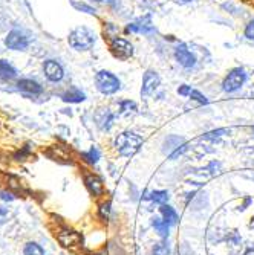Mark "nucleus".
Masks as SVG:
<instances>
[{
	"mask_svg": "<svg viewBox=\"0 0 254 255\" xmlns=\"http://www.w3.org/2000/svg\"><path fill=\"white\" fill-rule=\"evenodd\" d=\"M15 69L6 61V60H0V78L3 80H12L15 78Z\"/></svg>",
	"mask_w": 254,
	"mask_h": 255,
	"instance_id": "obj_19",
	"label": "nucleus"
},
{
	"mask_svg": "<svg viewBox=\"0 0 254 255\" xmlns=\"http://www.w3.org/2000/svg\"><path fill=\"white\" fill-rule=\"evenodd\" d=\"M109 213H110V203L109 202H106V203H103L101 206H100V216L103 217V219H109Z\"/></svg>",
	"mask_w": 254,
	"mask_h": 255,
	"instance_id": "obj_27",
	"label": "nucleus"
},
{
	"mask_svg": "<svg viewBox=\"0 0 254 255\" xmlns=\"http://www.w3.org/2000/svg\"><path fill=\"white\" fill-rule=\"evenodd\" d=\"M95 43V34L86 26H80L69 34V44L77 51H87Z\"/></svg>",
	"mask_w": 254,
	"mask_h": 255,
	"instance_id": "obj_2",
	"label": "nucleus"
},
{
	"mask_svg": "<svg viewBox=\"0 0 254 255\" xmlns=\"http://www.w3.org/2000/svg\"><path fill=\"white\" fill-rule=\"evenodd\" d=\"M190 98H193L195 101H198L199 104H209V100H207L199 90H192V94H190Z\"/></svg>",
	"mask_w": 254,
	"mask_h": 255,
	"instance_id": "obj_26",
	"label": "nucleus"
},
{
	"mask_svg": "<svg viewBox=\"0 0 254 255\" xmlns=\"http://www.w3.org/2000/svg\"><path fill=\"white\" fill-rule=\"evenodd\" d=\"M5 44L8 46L9 49L14 51H21L28 48V38L23 35L20 31H11L5 40Z\"/></svg>",
	"mask_w": 254,
	"mask_h": 255,
	"instance_id": "obj_10",
	"label": "nucleus"
},
{
	"mask_svg": "<svg viewBox=\"0 0 254 255\" xmlns=\"http://www.w3.org/2000/svg\"><path fill=\"white\" fill-rule=\"evenodd\" d=\"M97 2H101V0H97Z\"/></svg>",
	"mask_w": 254,
	"mask_h": 255,
	"instance_id": "obj_35",
	"label": "nucleus"
},
{
	"mask_svg": "<svg viewBox=\"0 0 254 255\" xmlns=\"http://www.w3.org/2000/svg\"><path fill=\"white\" fill-rule=\"evenodd\" d=\"M141 145H143V137L138 136L136 133H132V131H124V133L118 134V137L115 139V147H117L118 153L126 157L133 156L138 150H140Z\"/></svg>",
	"mask_w": 254,
	"mask_h": 255,
	"instance_id": "obj_1",
	"label": "nucleus"
},
{
	"mask_svg": "<svg viewBox=\"0 0 254 255\" xmlns=\"http://www.w3.org/2000/svg\"><path fill=\"white\" fill-rule=\"evenodd\" d=\"M186 150H187V144H184L182 137H179V136H169L164 141L163 151L166 154H169L170 159H176L178 156H181Z\"/></svg>",
	"mask_w": 254,
	"mask_h": 255,
	"instance_id": "obj_6",
	"label": "nucleus"
},
{
	"mask_svg": "<svg viewBox=\"0 0 254 255\" xmlns=\"http://www.w3.org/2000/svg\"><path fill=\"white\" fill-rule=\"evenodd\" d=\"M152 226L155 228V231L158 233L159 237L163 239H167L169 237V229H170V225L161 217H153L152 219Z\"/></svg>",
	"mask_w": 254,
	"mask_h": 255,
	"instance_id": "obj_16",
	"label": "nucleus"
},
{
	"mask_svg": "<svg viewBox=\"0 0 254 255\" xmlns=\"http://www.w3.org/2000/svg\"><path fill=\"white\" fill-rule=\"evenodd\" d=\"M253 136H254V127H253Z\"/></svg>",
	"mask_w": 254,
	"mask_h": 255,
	"instance_id": "obj_34",
	"label": "nucleus"
},
{
	"mask_svg": "<svg viewBox=\"0 0 254 255\" xmlns=\"http://www.w3.org/2000/svg\"><path fill=\"white\" fill-rule=\"evenodd\" d=\"M181 2H192V0H181Z\"/></svg>",
	"mask_w": 254,
	"mask_h": 255,
	"instance_id": "obj_33",
	"label": "nucleus"
},
{
	"mask_svg": "<svg viewBox=\"0 0 254 255\" xmlns=\"http://www.w3.org/2000/svg\"><path fill=\"white\" fill-rule=\"evenodd\" d=\"M150 255H170V246L167 243H158L153 246Z\"/></svg>",
	"mask_w": 254,
	"mask_h": 255,
	"instance_id": "obj_22",
	"label": "nucleus"
},
{
	"mask_svg": "<svg viewBox=\"0 0 254 255\" xmlns=\"http://www.w3.org/2000/svg\"><path fill=\"white\" fill-rule=\"evenodd\" d=\"M110 51L120 60H129L133 55V46L121 37H115L110 40Z\"/></svg>",
	"mask_w": 254,
	"mask_h": 255,
	"instance_id": "obj_5",
	"label": "nucleus"
},
{
	"mask_svg": "<svg viewBox=\"0 0 254 255\" xmlns=\"http://www.w3.org/2000/svg\"><path fill=\"white\" fill-rule=\"evenodd\" d=\"M97 124L101 130H109L110 126H112V121H113V115L110 113L109 109H103L97 113Z\"/></svg>",
	"mask_w": 254,
	"mask_h": 255,
	"instance_id": "obj_15",
	"label": "nucleus"
},
{
	"mask_svg": "<svg viewBox=\"0 0 254 255\" xmlns=\"http://www.w3.org/2000/svg\"><path fill=\"white\" fill-rule=\"evenodd\" d=\"M6 216H8V211L5 210V208H0V225L6 220Z\"/></svg>",
	"mask_w": 254,
	"mask_h": 255,
	"instance_id": "obj_30",
	"label": "nucleus"
},
{
	"mask_svg": "<svg viewBox=\"0 0 254 255\" xmlns=\"http://www.w3.org/2000/svg\"><path fill=\"white\" fill-rule=\"evenodd\" d=\"M61 98H63L64 103H81V101L86 100V95L83 94L80 89H72V90L66 92V94Z\"/></svg>",
	"mask_w": 254,
	"mask_h": 255,
	"instance_id": "obj_18",
	"label": "nucleus"
},
{
	"mask_svg": "<svg viewBox=\"0 0 254 255\" xmlns=\"http://www.w3.org/2000/svg\"><path fill=\"white\" fill-rule=\"evenodd\" d=\"M161 80H159V75L153 71H147L144 74V78H143V87H141V95L143 97H149L152 95L153 92L158 89Z\"/></svg>",
	"mask_w": 254,
	"mask_h": 255,
	"instance_id": "obj_9",
	"label": "nucleus"
},
{
	"mask_svg": "<svg viewBox=\"0 0 254 255\" xmlns=\"http://www.w3.org/2000/svg\"><path fill=\"white\" fill-rule=\"evenodd\" d=\"M43 71H44L46 78H48L49 81H52V83H58V81H61L63 77H64V71H63L61 64L57 63L55 60H48V61H44V64H43Z\"/></svg>",
	"mask_w": 254,
	"mask_h": 255,
	"instance_id": "obj_7",
	"label": "nucleus"
},
{
	"mask_svg": "<svg viewBox=\"0 0 254 255\" xmlns=\"http://www.w3.org/2000/svg\"><path fill=\"white\" fill-rule=\"evenodd\" d=\"M245 255H254V249H250V251H247V252H245Z\"/></svg>",
	"mask_w": 254,
	"mask_h": 255,
	"instance_id": "obj_32",
	"label": "nucleus"
},
{
	"mask_svg": "<svg viewBox=\"0 0 254 255\" xmlns=\"http://www.w3.org/2000/svg\"><path fill=\"white\" fill-rule=\"evenodd\" d=\"M58 240L64 248H75V246L81 245V236L78 233H75V231H71V229L60 231Z\"/></svg>",
	"mask_w": 254,
	"mask_h": 255,
	"instance_id": "obj_11",
	"label": "nucleus"
},
{
	"mask_svg": "<svg viewBox=\"0 0 254 255\" xmlns=\"http://www.w3.org/2000/svg\"><path fill=\"white\" fill-rule=\"evenodd\" d=\"M169 193L167 191H152V193H149L147 196H146V199H150V200H153V202H156V203H159V205H166V202L169 200Z\"/></svg>",
	"mask_w": 254,
	"mask_h": 255,
	"instance_id": "obj_20",
	"label": "nucleus"
},
{
	"mask_svg": "<svg viewBox=\"0 0 254 255\" xmlns=\"http://www.w3.org/2000/svg\"><path fill=\"white\" fill-rule=\"evenodd\" d=\"M95 84L103 95H112L115 92H118L121 87L118 77H115L109 71H100L95 77Z\"/></svg>",
	"mask_w": 254,
	"mask_h": 255,
	"instance_id": "obj_3",
	"label": "nucleus"
},
{
	"mask_svg": "<svg viewBox=\"0 0 254 255\" xmlns=\"http://www.w3.org/2000/svg\"><path fill=\"white\" fill-rule=\"evenodd\" d=\"M0 199H3V200H12L14 197L9 196V194H6V193H0Z\"/></svg>",
	"mask_w": 254,
	"mask_h": 255,
	"instance_id": "obj_31",
	"label": "nucleus"
},
{
	"mask_svg": "<svg viewBox=\"0 0 254 255\" xmlns=\"http://www.w3.org/2000/svg\"><path fill=\"white\" fill-rule=\"evenodd\" d=\"M127 32H140V34H152L155 32V26L152 25V21L149 17H144V18H140L130 25H127Z\"/></svg>",
	"mask_w": 254,
	"mask_h": 255,
	"instance_id": "obj_12",
	"label": "nucleus"
},
{
	"mask_svg": "<svg viewBox=\"0 0 254 255\" xmlns=\"http://www.w3.org/2000/svg\"><path fill=\"white\" fill-rule=\"evenodd\" d=\"M192 87L190 86H187V84H182L179 89H178V94L179 95H182V97H190V94H192Z\"/></svg>",
	"mask_w": 254,
	"mask_h": 255,
	"instance_id": "obj_29",
	"label": "nucleus"
},
{
	"mask_svg": "<svg viewBox=\"0 0 254 255\" xmlns=\"http://www.w3.org/2000/svg\"><path fill=\"white\" fill-rule=\"evenodd\" d=\"M159 211H161V216H163V219L172 226V225H176L178 223V213L173 210L172 206H169V205H161V208H159Z\"/></svg>",
	"mask_w": 254,
	"mask_h": 255,
	"instance_id": "obj_17",
	"label": "nucleus"
},
{
	"mask_svg": "<svg viewBox=\"0 0 254 255\" xmlns=\"http://www.w3.org/2000/svg\"><path fill=\"white\" fill-rule=\"evenodd\" d=\"M136 112V104L133 101H121L120 103V113L123 117H127V115H132Z\"/></svg>",
	"mask_w": 254,
	"mask_h": 255,
	"instance_id": "obj_21",
	"label": "nucleus"
},
{
	"mask_svg": "<svg viewBox=\"0 0 254 255\" xmlns=\"http://www.w3.org/2000/svg\"><path fill=\"white\" fill-rule=\"evenodd\" d=\"M175 58H176V61H178L182 67H186V69L193 67L195 63H196L195 55L187 49V46H186V44H179L178 48L175 49Z\"/></svg>",
	"mask_w": 254,
	"mask_h": 255,
	"instance_id": "obj_8",
	"label": "nucleus"
},
{
	"mask_svg": "<svg viewBox=\"0 0 254 255\" xmlns=\"http://www.w3.org/2000/svg\"><path fill=\"white\" fill-rule=\"evenodd\" d=\"M23 254H25V255H44V251L37 243H28L25 246V251H23Z\"/></svg>",
	"mask_w": 254,
	"mask_h": 255,
	"instance_id": "obj_23",
	"label": "nucleus"
},
{
	"mask_svg": "<svg viewBox=\"0 0 254 255\" xmlns=\"http://www.w3.org/2000/svg\"><path fill=\"white\" fill-rule=\"evenodd\" d=\"M245 37L250 40H254V18L248 23L247 28H245Z\"/></svg>",
	"mask_w": 254,
	"mask_h": 255,
	"instance_id": "obj_28",
	"label": "nucleus"
},
{
	"mask_svg": "<svg viewBox=\"0 0 254 255\" xmlns=\"http://www.w3.org/2000/svg\"><path fill=\"white\" fill-rule=\"evenodd\" d=\"M83 157H84L87 162H90V164H95V162L100 159V151H98L97 148H90L87 153L83 154Z\"/></svg>",
	"mask_w": 254,
	"mask_h": 255,
	"instance_id": "obj_24",
	"label": "nucleus"
},
{
	"mask_svg": "<svg viewBox=\"0 0 254 255\" xmlns=\"http://www.w3.org/2000/svg\"><path fill=\"white\" fill-rule=\"evenodd\" d=\"M84 182H86V187L89 188V191H90L92 194H94V196H101V194H103V191H104L103 182H101L97 176H94V174H87L86 179H84Z\"/></svg>",
	"mask_w": 254,
	"mask_h": 255,
	"instance_id": "obj_14",
	"label": "nucleus"
},
{
	"mask_svg": "<svg viewBox=\"0 0 254 255\" xmlns=\"http://www.w3.org/2000/svg\"><path fill=\"white\" fill-rule=\"evenodd\" d=\"M245 80H247L245 71H244V69H241V67H236V69H233V71L225 77V80L222 83V89L227 92V94H233V92L239 90L244 86Z\"/></svg>",
	"mask_w": 254,
	"mask_h": 255,
	"instance_id": "obj_4",
	"label": "nucleus"
},
{
	"mask_svg": "<svg viewBox=\"0 0 254 255\" xmlns=\"http://www.w3.org/2000/svg\"><path fill=\"white\" fill-rule=\"evenodd\" d=\"M224 133H227V130H225V128L215 130V131H210V133H205V134L202 136V139H204V141H213V139H216V137L222 136Z\"/></svg>",
	"mask_w": 254,
	"mask_h": 255,
	"instance_id": "obj_25",
	"label": "nucleus"
},
{
	"mask_svg": "<svg viewBox=\"0 0 254 255\" xmlns=\"http://www.w3.org/2000/svg\"><path fill=\"white\" fill-rule=\"evenodd\" d=\"M17 87L21 92H25V94H29V95H40L43 92V87L37 81H32V80H20L17 83Z\"/></svg>",
	"mask_w": 254,
	"mask_h": 255,
	"instance_id": "obj_13",
	"label": "nucleus"
}]
</instances>
